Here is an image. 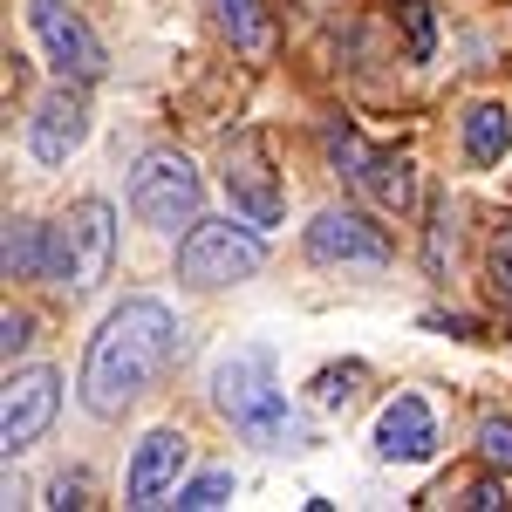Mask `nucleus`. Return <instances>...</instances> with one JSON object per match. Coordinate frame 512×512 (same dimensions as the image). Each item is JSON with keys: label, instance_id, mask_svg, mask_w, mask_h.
<instances>
[{"label": "nucleus", "instance_id": "19", "mask_svg": "<svg viewBox=\"0 0 512 512\" xmlns=\"http://www.w3.org/2000/svg\"><path fill=\"white\" fill-rule=\"evenodd\" d=\"M226 499H233V472H205V478H192V485L178 492L185 512H212V506H226Z\"/></svg>", "mask_w": 512, "mask_h": 512}, {"label": "nucleus", "instance_id": "15", "mask_svg": "<svg viewBox=\"0 0 512 512\" xmlns=\"http://www.w3.org/2000/svg\"><path fill=\"white\" fill-rule=\"evenodd\" d=\"M7 280H48V226L35 219H14L7 226Z\"/></svg>", "mask_w": 512, "mask_h": 512}, {"label": "nucleus", "instance_id": "5", "mask_svg": "<svg viewBox=\"0 0 512 512\" xmlns=\"http://www.w3.org/2000/svg\"><path fill=\"white\" fill-rule=\"evenodd\" d=\"M130 212L158 233H178V226H198V171L192 158L178 151H151V158L130 171Z\"/></svg>", "mask_w": 512, "mask_h": 512}, {"label": "nucleus", "instance_id": "1", "mask_svg": "<svg viewBox=\"0 0 512 512\" xmlns=\"http://www.w3.org/2000/svg\"><path fill=\"white\" fill-rule=\"evenodd\" d=\"M171 355H178V321H171V308L151 301V294L123 301L117 315L96 328L89 355H82V403L96 417H123L137 396L158 383V369Z\"/></svg>", "mask_w": 512, "mask_h": 512}, {"label": "nucleus", "instance_id": "23", "mask_svg": "<svg viewBox=\"0 0 512 512\" xmlns=\"http://www.w3.org/2000/svg\"><path fill=\"white\" fill-rule=\"evenodd\" d=\"M0 349H7V362L28 349V315H7V321H0Z\"/></svg>", "mask_w": 512, "mask_h": 512}, {"label": "nucleus", "instance_id": "6", "mask_svg": "<svg viewBox=\"0 0 512 512\" xmlns=\"http://www.w3.org/2000/svg\"><path fill=\"white\" fill-rule=\"evenodd\" d=\"M226 198H233L239 219H253V226H280V178H274V158H267V137L260 130H239L226 137Z\"/></svg>", "mask_w": 512, "mask_h": 512}, {"label": "nucleus", "instance_id": "10", "mask_svg": "<svg viewBox=\"0 0 512 512\" xmlns=\"http://www.w3.org/2000/svg\"><path fill=\"white\" fill-rule=\"evenodd\" d=\"M55 403H62L55 369H21V376H7V403H0V444H7V458L28 451V444L55 424Z\"/></svg>", "mask_w": 512, "mask_h": 512}, {"label": "nucleus", "instance_id": "21", "mask_svg": "<svg viewBox=\"0 0 512 512\" xmlns=\"http://www.w3.org/2000/svg\"><path fill=\"white\" fill-rule=\"evenodd\" d=\"M478 451H485L499 472H512V424L506 417H485V424H478Z\"/></svg>", "mask_w": 512, "mask_h": 512}, {"label": "nucleus", "instance_id": "9", "mask_svg": "<svg viewBox=\"0 0 512 512\" xmlns=\"http://www.w3.org/2000/svg\"><path fill=\"white\" fill-rule=\"evenodd\" d=\"M335 158L349 164V178L362 185V192L376 198L383 212H417V178H410V158H390V151H369L362 137H349V130H335Z\"/></svg>", "mask_w": 512, "mask_h": 512}, {"label": "nucleus", "instance_id": "8", "mask_svg": "<svg viewBox=\"0 0 512 512\" xmlns=\"http://www.w3.org/2000/svg\"><path fill=\"white\" fill-rule=\"evenodd\" d=\"M308 253H315L321 267H390V233L369 226L362 212L328 205L315 226H308Z\"/></svg>", "mask_w": 512, "mask_h": 512}, {"label": "nucleus", "instance_id": "7", "mask_svg": "<svg viewBox=\"0 0 512 512\" xmlns=\"http://www.w3.org/2000/svg\"><path fill=\"white\" fill-rule=\"evenodd\" d=\"M28 28H35V41L48 48V62H55L62 76L96 82L103 69H110V55H103L96 28L82 21L76 7H62V0H28Z\"/></svg>", "mask_w": 512, "mask_h": 512}, {"label": "nucleus", "instance_id": "14", "mask_svg": "<svg viewBox=\"0 0 512 512\" xmlns=\"http://www.w3.org/2000/svg\"><path fill=\"white\" fill-rule=\"evenodd\" d=\"M506 151H512L506 103H472V110H465V158L472 164H499Z\"/></svg>", "mask_w": 512, "mask_h": 512}, {"label": "nucleus", "instance_id": "13", "mask_svg": "<svg viewBox=\"0 0 512 512\" xmlns=\"http://www.w3.org/2000/svg\"><path fill=\"white\" fill-rule=\"evenodd\" d=\"M89 137V117H82V103L69 96V89H55V96H41L35 123H28V151H35L41 164H62L76 158V144Z\"/></svg>", "mask_w": 512, "mask_h": 512}, {"label": "nucleus", "instance_id": "11", "mask_svg": "<svg viewBox=\"0 0 512 512\" xmlns=\"http://www.w3.org/2000/svg\"><path fill=\"white\" fill-rule=\"evenodd\" d=\"M185 451H192V444H185V431H171V424H164V431H144L137 437V458H130V478H123V499H130V506H158L164 492L178 485Z\"/></svg>", "mask_w": 512, "mask_h": 512}, {"label": "nucleus", "instance_id": "22", "mask_svg": "<svg viewBox=\"0 0 512 512\" xmlns=\"http://www.w3.org/2000/svg\"><path fill=\"white\" fill-rule=\"evenodd\" d=\"M458 506H472V512H499V506H512V485H492V478H478L472 492L458 499Z\"/></svg>", "mask_w": 512, "mask_h": 512}, {"label": "nucleus", "instance_id": "17", "mask_svg": "<svg viewBox=\"0 0 512 512\" xmlns=\"http://www.w3.org/2000/svg\"><path fill=\"white\" fill-rule=\"evenodd\" d=\"M396 21H403V41H410V62H431V48H437L431 0H396Z\"/></svg>", "mask_w": 512, "mask_h": 512}, {"label": "nucleus", "instance_id": "3", "mask_svg": "<svg viewBox=\"0 0 512 512\" xmlns=\"http://www.w3.org/2000/svg\"><path fill=\"white\" fill-rule=\"evenodd\" d=\"M110 260H117V212L103 198H82L62 226H48V280L55 287H103L110 280Z\"/></svg>", "mask_w": 512, "mask_h": 512}, {"label": "nucleus", "instance_id": "18", "mask_svg": "<svg viewBox=\"0 0 512 512\" xmlns=\"http://www.w3.org/2000/svg\"><path fill=\"white\" fill-rule=\"evenodd\" d=\"M485 280H492L499 301H512V219L492 233V246H485Z\"/></svg>", "mask_w": 512, "mask_h": 512}, {"label": "nucleus", "instance_id": "12", "mask_svg": "<svg viewBox=\"0 0 512 512\" xmlns=\"http://www.w3.org/2000/svg\"><path fill=\"white\" fill-rule=\"evenodd\" d=\"M431 444H437V424H431V403H424V396H396L390 410L376 417V451L396 458V465L431 458Z\"/></svg>", "mask_w": 512, "mask_h": 512}, {"label": "nucleus", "instance_id": "2", "mask_svg": "<svg viewBox=\"0 0 512 512\" xmlns=\"http://www.w3.org/2000/svg\"><path fill=\"white\" fill-rule=\"evenodd\" d=\"M212 396L233 417L239 437H253V444H294V410H287V390L274 383V349L226 355L219 376H212Z\"/></svg>", "mask_w": 512, "mask_h": 512}, {"label": "nucleus", "instance_id": "20", "mask_svg": "<svg viewBox=\"0 0 512 512\" xmlns=\"http://www.w3.org/2000/svg\"><path fill=\"white\" fill-rule=\"evenodd\" d=\"M355 383H362V362H349V369H321L315 376V403L321 410H335V403H349Z\"/></svg>", "mask_w": 512, "mask_h": 512}, {"label": "nucleus", "instance_id": "16", "mask_svg": "<svg viewBox=\"0 0 512 512\" xmlns=\"http://www.w3.org/2000/svg\"><path fill=\"white\" fill-rule=\"evenodd\" d=\"M219 21H226V35H233L246 55L267 48V14H260V0H219Z\"/></svg>", "mask_w": 512, "mask_h": 512}, {"label": "nucleus", "instance_id": "4", "mask_svg": "<svg viewBox=\"0 0 512 512\" xmlns=\"http://www.w3.org/2000/svg\"><path fill=\"white\" fill-rule=\"evenodd\" d=\"M253 226V219H246ZM233 219H198L185 246H178V280L185 287H233V280H253L260 274V260H267V246L260 233H246Z\"/></svg>", "mask_w": 512, "mask_h": 512}]
</instances>
